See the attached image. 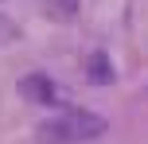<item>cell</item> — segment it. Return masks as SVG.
<instances>
[{
    "label": "cell",
    "instance_id": "cell-1",
    "mask_svg": "<svg viewBox=\"0 0 148 144\" xmlns=\"http://www.w3.org/2000/svg\"><path fill=\"white\" fill-rule=\"evenodd\" d=\"M105 132V117L86 113V109H62L59 117L39 121L35 140L39 144H90Z\"/></svg>",
    "mask_w": 148,
    "mask_h": 144
},
{
    "label": "cell",
    "instance_id": "cell-2",
    "mask_svg": "<svg viewBox=\"0 0 148 144\" xmlns=\"http://www.w3.org/2000/svg\"><path fill=\"white\" fill-rule=\"evenodd\" d=\"M20 90H23V98L39 101V105H59V86H55L47 74H27L20 82Z\"/></svg>",
    "mask_w": 148,
    "mask_h": 144
},
{
    "label": "cell",
    "instance_id": "cell-3",
    "mask_svg": "<svg viewBox=\"0 0 148 144\" xmlns=\"http://www.w3.org/2000/svg\"><path fill=\"white\" fill-rule=\"evenodd\" d=\"M86 78H90L94 86H109L113 78H117V74H113V66H109V55H105V51H94V55H90V62H86Z\"/></svg>",
    "mask_w": 148,
    "mask_h": 144
}]
</instances>
